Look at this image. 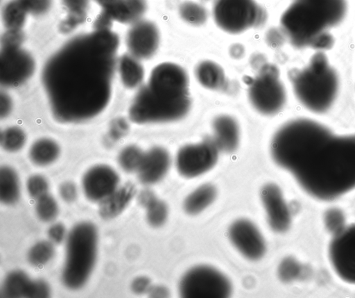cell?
<instances>
[{
    "instance_id": "cell-1",
    "label": "cell",
    "mask_w": 355,
    "mask_h": 298,
    "mask_svg": "<svg viewBox=\"0 0 355 298\" xmlns=\"http://www.w3.org/2000/svg\"><path fill=\"white\" fill-rule=\"evenodd\" d=\"M119 44L110 29H94L71 38L49 58L42 80L56 119L85 121L107 106Z\"/></svg>"
},
{
    "instance_id": "cell-2",
    "label": "cell",
    "mask_w": 355,
    "mask_h": 298,
    "mask_svg": "<svg viewBox=\"0 0 355 298\" xmlns=\"http://www.w3.org/2000/svg\"><path fill=\"white\" fill-rule=\"evenodd\" d=\"M270 154L315 199L331 201L355 189V133H338L317 119L297 117L275 132Z\"/></svg>"
},
{
    "instance_id": "cell-3",
    "label": "cell",
    "mask_w": 355,
    "mask_h": 298,
    "mask_svg": "<svg viewBox=\"0 0 355 298\" xmlns=\"http://www.w3.org/2000/svg\"><path fill=\"white\" fill-rule=\"evenodd\" d=\"M349 11V0H292L281 16V30L295 48H327Z\"/></svg>"
},
{
    "instance_id": "cell-4",
    "label": "cell",
    "mask_w": 355,
    "mask_h": 298,
    "mask_svg": "<svg viewBox=\"0 0 355 298\" xmlns=\"http://www.w3.org/2000/svg\"><path fill=\"white\" fill-rule=\"evenodd\" d=\"M288 77L296 99L309 113L324 114L336 103L340 76L323 53H315L304 66L291 70Z\"/></svg>"
},
{
    "instance_id": "cell-5",
    "label": "cell",
    "mask_w": 355,
    "mask_h": 298,
    "mask_svg": "<svg viewBox=\"0 0 355 298\" xmlns=\"http://www.w3.org/2000/svg\"><path fill=\"white\" fill-rule=\"evenodd\" d=\"M98 233L91 222L76 224L67 237L66 259L62 272L64 285L76 290L88 280L95 265Z\"/></svg>"
},
{
    "instance_id": "cell-6",
    "label": "cell",
    "mask_w": 355,
    "mask_h": 298,
    "mask_svg": "<svg viewBox=\"0 0 355 298\" xmlns=\"http://www.w3.org/2000/svg\"><path fill=\"white\" fill-rule=\"evenodd\" d=\"M191 105L189 94L180 95L147 83L135 97L129 116L139 124L171 122L185 117Z\"/></svg>"
},
{
    "instance_id": "cell-7",
    "label": "cell",
    "mask_w": 355,
    "mask_h": 298,
    "mask_svg": "<svg viewBox=\"0 0 355 298\" xmlns=\"http://www.w3.org/2000/svg\"><path fill=\"white\" fill-rule=\"evenodd\" d=\"M248 98L252 106L265 115L279 113L286 102V91L279 78L278 69L263 63L248 88Z\"/></svg>"
},
{
    "instance_id": "cell-8",
    "label": "cell",
    "mask_w": 355,
    "mask_h": 298,
    "mask_svg": "<svg viewBox=\"0 0 355 298\" xmlns=\"http://www.w3.org/2000/svg\"><path fill=\"white\" fill-rule=\"evenodd\" d=\"M213 17L220 28L237 34L261 26L266 13L254 0H215Z\"/></svg>"
},
{
    "instance_id": "cell-9",
    "label": "cell",
    "mask_w": 355,
    "mask_h": 298,
    "mask_svg": "<svg viewBox=\"0 0 355 298\" xmlns=\"http://www.w3.org/2000/svg\"><path fill=\"white\" fill-rule=\"evenodd\" d=\"M180 294L187 298H224L232 291L229 279L216 269L199 265L187 271L181 279Z\"/></svg>"
},
{
    "instance_id": "cell-10",
    "label": "cell",
    "mask_w": 355,
    "mask_h": 298,
    "mask_svg": "<svg viewBox=\"0 0 355 298\" xmlns=\"http://www.w3.org/2000/svg\"><path fill=\"white\" fill-rule=\"evenodd\" d=\"M218 151V147L211 139L184 145L179 149L176 156L177 169L186 178L202 175L216 165Z\"/></svg>"
},
{
    "instance_id": "cell-11",
    "label": "cell",
    "mask_w": 355,
    "mask_h": 298,
    "mask_svg": "<svg viewBox=\"0 0 355 298\" xmlns=\"http://www.w3.org/2000/svg\"><path fill=\"white\" fill-rule=\"evenodd\" d=\"M328 255L333 270L339 278L355 285V224L345 226L334 234Z\"/></svg>"
},
{
    "instance_id": "cell-12",
    "label": "cell",
    "mask_w": 355,
    "mask_h": 298,
    "mask_svg": "<svg viewBox=\"0 0 355 298\" xmlns=\"http://www.w3.org/2000/svg\"><path fill=\"white\" fill-rule=\"evenodd\" d=\"M35 63L33 56L21 47L1 48L0 80L6 87H17L33 74Z\"/></svg>"
},
{
    "instance_id": "cell-13",
    "label": "cell",
    "mask_w": 355,
    "mask_h": 298,
    "mask_svg": "<svg viewBox=\"0 0 355 298\" xmlns=\"http://www.w3.org/2000/svg\"><path fill=\"white\" fill-rule=\"evenodd\" d=\"M229 235L234 247L245 258L257 260L266 252L264 239L257 227L250 221L241 219L230 227Z\"/></svg>"
},
{
    "instance_id": "cell-14",
    "label": "cell",
    "mask_w": 355,
    "mask_h": 298,
    "mask_svg": "<svg viewBox=\"0 0 355 298\" xmlns=\"http://www.w3.org/2000/svg\"><path fill=\"white\" fill-rule=\"evenodd\" d=\"M125 41L129 53L139 60L148 59L158 49L159 33L154 23L141 19L132 24Z\"/></svg>"
},
{
    "instance_id": "cell-15",
    "label": "cell",
    "mask_w": 355,
    "mask_h": 298,
    "mask_svg": "<svg viewBox=\"0 0 355 298\" xmlns=\"http://www.w3.org/2000/svg\"><path fill=\"white\" fill-rule=\"evenodd\" d=\"M119 176L106 165H97L84 174L82 185L85 195L92 201H101L118 188Z\"/></svg>"
},
{
    "instance_id": "cell-16",
    "label": "cell",
    "mask_w": 355,
    "mask_h": 298,
    "mask_svg": "<svg viewBox=\"0 0 355 298\" xmlns=\"http://www.w3.org/2000/svg\"><path fill=\"white\" fill-rule=\"evenodd\" d=\"M261 198L270 228L279 233L286 231L291 224V213L280 188L267 184L261 189Z\"/></svg>"
},
{
    "instance_id": "cell-17",
    "label": "cell",
    "mask_w": 355,
    "mask_h": 298,
    "mask_svg": "<svg viewBox=\"0 0 355 298\" xmlns=\"http://www.w3.org/2000/svg\"><path fill=\"white\" fill-rule=\"evenodd\" d=\"M170 165L168 152L160 147H153L144 153L137 170L139 180L144 185L156 183L166 176Z\"/></svg>"
},
{
    "instance_id": "cell-18",
    "label": "cell",
    "mask_w": 355,
    "mask_h": 298,
    "mask_svg": "<svg viewBox=\"0 0 355 298\" xmlns=\"http://www.w3.org/2000/svg\"><path fill=\"white\" fill-rule=\"evenodd\" d=\"M111 20L133 24L141 19L147 9L146 0H112L101 6Z\"/></svg>"
},
{
    "instance_id": "cell-19",
    "label": "cell",
    "mask_w": 355,
    "mask_h": 298,
    "mask_svg": "<svg viewBox=\"0 0 355 298\" xmlns=\"http://www.w3.org/2000/svg\"><path fill=\"white\" fill-rule=\"evenodd\" d=\"M213 141L219 151L232 152L239 145V126L236 121L229 115L217 117L213 122Z\"/></svg>"
},
{
    "instance_id": "cell-20",
    "label": "cell",
    "mask_w": 355,
    "mask_h": 298,
    "mask_svg": "<svg viewBox=\"0 0 355 298\" xmlns=\"http://www.w3.org/2000/svg\"><path fill=\"white\" fill-rule=\"evenodd\" d=\"M136 193L135 186L127 183L106 197L99 204L98 212L104 219L114 218L128 206Z\"/></svg>"
},
{
    "instance_id": "cell-21",
    "label": "cell",
    "mask_w": 355,
    "mask_h": 298,
    "mask_svg": "<svg viewBox=\"0 0 355 298\" xmlns=\"http://www.w3.org/2000/svg\"><path fill=\"white\" fill-rule=\"evenodd\" d=\"M118 71L123 85L128 88L139 86L144 78V70L139 59L125 53L118 61Z\"/></svg>"
},
{
    "instance_id": "cell-22",
    "label": "cell",
    "mask_w": 355,
    "mask_h": 298,
    "mask_svg": "<svg viewBox=\"0 0 355 298\" xmlns=\"http://www.w3.org/2000/svg\"><path fill=\"white\" fill-rule=\"evenodd\" d=\"M195 74L198 81L206 88L220 90L225 85V72L219 65L213 61L200 62L196 67Z\"/></svg>"
},
{
    "instance_id": "cell-23",
    "label": "cell",
    "mask_w": 355,
    "mask_h": 298,
    "mask_svg": "<svg viewBox=\"0 0 355 298\" xmlns=\"http://www.w3.org/2000/svg\"><path fill=\"white\" fill-rule=\"evenodd\" d=\"M67 15L60 23L62 32L69 33L83 24L87 17L89 0H61Z\"/></svg>"
},
{
    "instance_id": "cell-24",
    "label": "cell",
    "mask_w": 355,
    "mask_h": 298,
    "mask_svg": "<svg viewBox=\"0 0 355 298\" xmlns=\"http://www.w3.org/2000/svg\"><path fill=\"white\" fill-rule=\"evenodd\" d=\"M216 190L211 184L200 185L191 192L184 203L185 211L190 215H196L203 211L215 200Z\"/></svg>"
},
{
    "instance_id": "cell-25",
    "label": "cell",
    "mask_w": 355,
    "mask_h": 298,
    "mask_svg": "<svg viewBox=\"0 0 355 298\" xmlns=\"http://www.w3.org/2000/svg\"><path fill=\"white\" fill-rule=\"evenodd\" d=\"M60 152V147L56 142L49 138H41L31 145L28 155L35 165L46 166L53 163Z\"/></svg>"
},
{
    "instance_id": "cell-26",
    "label": "cell",
    "mask_w": 355,
    "mask_h": 298,
    "mask_svg": "<svg viewBox=\"0 0 355 298\" xmlns=\"http://www.w3.org/2000/svg\"><path fill=\"white\" fill-rule=\"evenodd\" d=\"M20 197V183L16 172L10 167L0 169V200L6 205L15 204Z\"/></svg>"
},
{
    "instance_id": "cell-27",
    "label": "cell",
    "mask_w": 355,
    "mask_h": 298,
    "mask_svg": "<svg viewBox=\"0 0 355 298\" xmlns=\"http://www.w3.org/2000/svg\"><path fill=\"white\" fill-rule=\"evenodd\" d=\"M32 280L21 270H14L6 277L1 290L5 297H28Z\"/></svg>"
},
{
    "instance_id": "cell-28",
    "label": "cell",
    "mask_w": 355,
    "mask_h": 298,
    "mask_svg": "<svg viewBox=\"0 0 355 298\" xmlns=\"http://www.w3.org/2000/svg\"><path fill=\"white\" fill-rule=\"evenodd\" d=\"M28 15L19 0H10L2 10V20L6 30H21Z\"/></svg>"
},
{
    "instance_id": "cell-29",
    "label": "cell",
    "mask_w": 355,
    "mask_h": 298,
    "mask_svg": "<svg viewBox=\"0 0 355 298\" xmlns=\"http://www.w3.org/2000/svg\"><path fill=\"white\" fill-rule=\"evenodd\" d=\"M55 255L53 243L50 240H41L31 247L28 253V260L34 267L48 263Z\"/></svg>"
},
{
    "instance_id": "cell-30",
    "label": "cell",
    "mask_w": 355,
    "mask_h": 298,
    "mask_svg": "<svg viewBox=\"0 0 355 298\" xmlns=\"http://www.w3.org/2000/svg\"><path fill=\"white\" fill-rule=\"evenodd\" d=\"M180 17L187 23L193 26H200L205 23L207 19V12L201 5L187 1L179 7Z\"/></svg>"
},
{
    "instance_id": "cell-31",
    "label": "cell",
    "mask_w": 355,
    "mask_h": 298,
    "mask_svg": "<svg viewBox=\"0 0 355 298\" xmlns=\"http://www.w3.org/2000/svg\"><path fill=\"white\" fill-rule=\"evenodd\" d=\"M144 155V153L138 147L129 145L121 151L118 156V162L124 171L137 172Z\"/></svg>"
},
{
    "instance_id": "cell-32",
    "label": "cell",
    "mask_w": 355,
    "mask_h": 298,
    "mask_svg": "<svg viewBox=\"0 0 355 298\" xmlns=\"http://www.w3.org/2000/svg\"><path fill=\"white\" fill-rule=\"evenodd\" d=\"M26 139L23 130L16 126H11L2 131L1 145L7 151L15 152L24 147Z\"/></svg>"
},
{
    "instance_id": "cell-33",
    "label": "cell",
    "mask_w": 355,
    "mask_h": 298,
    "mask_svg": "<svg viewBox=\"0 0 355 298\" xmlns=\"http://www.w3.org/2000/svg\"><path fill=\"white\" fill-rule=\"evenodd\" d=\"M35 211L38 218L45 222L55 219L58 213V206L55 199L46 194L37 199Z\"/></svg>"
},
{
    "instance_id": "cell-34",
    "label": "cell",
    "mask_w": 355,
    "mask_h": 298,
    "mask_svg": "<svg viewBox=\"0 0 355 298\" xmlns=\"http://www.w3.org/2000/svg\"><path fill=\"white\" fill-rule=\"evenodd\" d=\"M146 208L147 210V221L151 226L159 227L165 223L168 210L166 204L163 201L156 198Z\"/></svg>"
},
{
    "instance_id": "cell-35",
    "label": "cell",
    "mask_w": 355,
    "mask_h": 298,
    "mask_svg": "<svg viewBox=\"0 0 355 298\" xmlns=\"http://www.w3.org/2000/svg\"><path fill=\"white\" fill-rule=\"evenodd\" d=\"M26 188L29 195L37 199L48 194L49 183L43 176L34 174L27 180Z\"/></svg>"
},
{
    "instance_id": "cell-36",
    "label": "cell",
    "mask_w": 355,
    "mask_h": 298,
    "mask_svg": "<svg viewBox=\"0 0 355 298\" xmlns=\"http://www.w3.org/2000/svg\"><path fill=\"white\" fill-rule=\"evenodd\" d=\"M28 14L42 16L47 13L52 6V0H19Z\"/></svg>"
},
{
    "instance_id": "cell-37",
    "label": "cell",
    "mask_w": 355,
    "mask_h": 298,
    "mask_svg": "<svg viewBox=\"0 0 355 298\" xmlns=\"http://www.w3.org/2000/svg\"><path fill=\"white\" fill-rule=\"evenodd\" d=\"M299 273L297 263L291 258H285L280 263L278 268V274L281 280L287 282L295 278Z\"/></svg>"
},
{
    "instance_id": "cell-38",
    "label": "cell",
    "mask_w": 355,
    "mask_h": 298,
    "mask_svg": "<svg viewBox=\"0 0 355 298\" xmlns=\"http://www.w3.org/2000/svg\"><path fill=\"white\" fill-rule=\"evenodd\" d=\"M325 224L329 230L334 233L341 230L344 226V215L338 209L332 208L326 213Z\"/></svg>"
},
{
    "instance_id": "cell-39",
    "label": "cell",
    "mask_w": 355,
    "mask_h": 298,
    "mask_svg": "<svg viewBox=\"0 0 355 298\" xmlns=\"http://www.w3.org/2000/svg\"><path fill=\"white\" fill-rule=\"evenodd\" d=\"M50 295V287L43 279L32 280L28 297L45 298Z\"/></svg>"
},
{
    "instance_id": "cell-40",
    "label": "cell",
    "mask_w": 355,
    "mask_h": 298,
    "mask_svg": "<svg viewBox=\"0 0 355 298\" xmlns=\"http://www.w3.org/2000/svg\"><path fill=\"white\" fill-rule=\"evenodd\" d=\"M23 40L21 30H6L1 39V48L21 47Z\"/></svg>"
},
{
    "instance_id": "cell-41",
    "label": "cell",
    "mask_w": 355,
    "mask_h": 298,
    "mask_svg": "<svg viewBox=\"0 0 355 298\" xmlns=\"http://www.w3.org/2000/svg\"><path fill=\"white\" fill-rule=\"evenodd\" d=\"M47 234L51 242L60 244L66 237L65 226L60 222L55 223L49 228Z\"/></svg>"
},
{
    "instance_id": "cell-42",
    "label": "cell",
    "mask_w": 355,
    "mask_h": 298,
    "mask_svg": "<svg viewBox=\"0 0 355 298\" xmlns=\"http://www.w3.org/2000/svg\"><path fill=\"white\" fill-rule=\"evenodd\" d=\"M59 192L62 199L67 203L74 201L78 195L76 186L71 181L62 183L59 188Z\"/></svg>"
},
{
    "instance_id": "cell-43",
    "label": "cell",
    "mask_w": 355,
    "mask_h": 298,
    "mask_svg": "<svg viewBox=\"0 0 355 298\" xmlns=\"http://www.w3.org/2000/svg\"><path fill=\"white\" fill-rule=\"evenodd\" d=\"M150 287V281L146 276L137 277L131 284L132 290L137 295L148 292Z\"/></svg>"
},
{
    "instance_id": "cell-44",
    "label": "cell",
    "mask_w": 355,
    "mask_h": 298,
    "mask_svg": "<svg viewBox=\"0 0 355 298\" xmlns=\"http://www.w3.org/2000/svg\"><path fill=\"white\" fill-rule=\"evenodd\" d=\"M128 124L123 119H116L111 126L110 136L114 140L123 137L128 132Z\"/></svg>"
},
{
    "instance_id": "cell-45",
    "label": "cell",
    "mask_w": 355,
    "mask_h": 298,
    "mask_svg": "<svg viewBox=\"0 0 355 298\" xmlns=\"http://www.w3.org/2000/svg\"><path fill=\"white\" fill-rule=\"evenodd\" d=\"M283 37L285 38L282 30L272 28L268 31L266 35V40L270 46L275 47L281 44Z\"/></svg>"
},
{
    "instance_id": "cell-46",
    "label": "cell",
    "mask_w": 355,
    "mask_h": 298,
    "mask_svg": "<svg viewBox=\"0 0 355 298\" xmlns=\"http://www.w3.org/2000/svg\"><path fill=\"white\" fill-rule=\"evenodd\" d=\"M156 198L155 194L150 190H143L139 193L137 200L141 206L146 208Z\"/></svg>"
},
{
    "instance_id": "cell-47",
    "label": "cell",
    "mask_w": 355,
    "mask_h": 298,
    "mask_svg": "<svg viewBox=\"0 0 355 298\" xmlns=\"http://www.w3.org/2000/svg\"><path fill=\"white\" fill-rule=\"evenodd\" d=\"M12 108V101L10 97L6 94H1V117L7 116Z\"/></svg>"
},
{
    "instance_id": "cell-48",
    "label": "cell",
    "mask_w": 355,
    "mask_h": 298,
    "mask_svg": "<svg viewBox=\"0 0 355 298\" xmlns=\"http://www.w3.org/2000/svg\"><path fill=\"white\" fill-rule=\"evenodd\" d=\"M148 292L153 297H162L167 295L166 290L161 286H151Z\"/></svg>"
},
{
    "instance_id": "cell-49",
    "label": "cell",
    "mask_w": 355,
    "mask_h": 298,
    "mask_svg": "<svg viewBox=\"0 0 355 298\" xmlns=\"http://www.w3.org/2000/svg\"><path fill=\"white\" fill-rule=\"evenodd\" d=\"M243 53V49L241 46L235 44L231 49V54L234 58H239L242 56Z\"/></svg>"
},
{
    "instance_id": "cell-50",
    "label": "cell",
    "mask_w": 355,
    "mask_h": 298,
    "mask_svg": "<svg viewBox=\"0 0 355 298\" xmlns=\"http://www.w3.org/2000/svg\"><path fill=\"white\" fill-rule=\"evenodd\" d=\"M101 6H103L112 0H96Z\"/></svg>"
}]
</instances>
